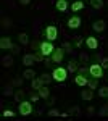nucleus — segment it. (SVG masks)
<instances>
[{"label":"nucleus","mask_w":108,"mask_h":121,"mask_svg":"<svg viewBox=\"0 0 108 121\" xmlns=\"http://www.w3.org/2000/svg\"><path fill=\"white\" fill-rule=\"evenodd\" d=\"M52 76H53V81H56V82H63V81H66V78H68V69L63 68V66H58V68L53 69Z\"/></svg>","instance_id":"1"},{"label":"nucleus","mask_w":108,"mask_h":121,"mask_svg":"<svg viewBox=\"0 0 108 121\" xmlns=\"http://www.w3.org/2000/svg\"><path fill=\"white\" fill-rule=\"evenodd\" d=\"M39 50L44 53V56H52V53L55 52V45L50 40H44L39 44Z\"/></svg>","instance_id":"2"},{"label":"nucleus","mask_w":108,"mask_h":121,"mask_svg":"<svg viewBox=\"0 0 108 121\" xmlns=\"http://www.w3.org/2000/svg\"><path fill=\"white\" fill-rule=\"evenodd\" d=\"M18 110H19V115H21V116H29V115L32 113V102H31V100H23V102H19Z\"/></svg>","instance_id":"3"},{"label":"nucleus","mask_w":108,"mask_h":121,"mask_svg":"<svg viewBox=\"0 0 108 121\" xmlns=\"http://www.w3.org/2000/svg\"><path fill=\"white\" fill-rule=\"evenodd\" d=\"M89 73L92 78H97V79H100L102 76H103V66L100 65V63H94V65L89 66Z\"/></svg>","instance_id":"4"},{"label":"nucleus","mask_w":108,"mask_h":121,"mask_svg":"<svg viewBox=\"0 0 108 121\" xmlns=\"http://www.w3.org/2000/svg\"><path fill=\"white\" fill-rule=\"evenodd\" d=\"M44 34H45V39L47 40H56V37H58V28H55V26H47L44 31Z\"/></svg>","instance_id":"5"},{"label":"nucleus","mask_w":108,"mask_h":121,"mask_svg":"<svg viewBox=\"0 0 108 121\" xmlns=\"http://www.w3.org/2000/svg\"><path fill=\"white\" fill-rule=\"evenodd\" d=\"M65 53H66V52H65L63 47H58V48H55V52L52 53V61L60 65V63L63 61V58H65Z\"/></svg>","instance_id":"6"},{"label":"nucleus","mask_w":108,"mask_h":121,"mask_svg":"<svg viewBox=\"0 0 108 121\" xmlns=\"http://www.w3.org/2000/svg\"><path fill=\"white\" fill-rule=\"evenodd\" d=\"M81 18L79 16H71V18L68 19V28L69 29H78L79 26H81Z\"/></svg>","instance_id":"7"},{"label":"nucleus","mask_w":108,"mask_h":121,"mask_svg":"<svg viewBox=\"0 0 108 121\" xmlns=\"http://www.w3.org/2000/svg\"><path fill=\"white\" fill-rule=\"evenodd\" d=\"M86 45L89 47L90 50H97L99 48V40H97V37H94V36H89V37L86 39Z\"/></svg>","instance_id":"8"},{"label":"nucleus","mask_w":108,"mask_h":121,"mask_svg":"<svg viewBox=\"0 0 108 121\" xmlns=\"http://www.w3.org/2000/svg\"><path fill=\"white\" fill-rule=\"evenodd\" d=\"M13 45H15V44L11 42L10 37H2L0 39V48H3V50H11Z\"/></svg>","instance_id":"9"},{"label":"nucleus","mask_w":108,"mask_h":121,"mask_svg":"<svg viewBox=\"0 0 108 121\" xmlns=\"http://www.w3.org/2000/svg\"><path fill=\"white\" fill-rule=\"evenodd\" d=\"M74 82L78 84V86H82V87H86L87 82H89V79L86 78V74H81V73H78V76L74 78Z\"/></svg>","instance_id":"10"},{"label":"nucleus","mask_w":108,"mask_h":121,"mask_svg":"<svg viewBox=\"0 0 108 121\" xmlns=\"http://www.w3.org/2000/svg\"><path fill=\"white\" fill-rule=\"evenodd\" d=\"M105 26H107V24H105V21H103V19H97V21L92 24V29H94L95 32H103Z\"/></svg>","instance_id":"11"},{"label":"nucleus","mask_w":108,"mask_h":121,"mask_svg":"<svg viewBox=\"0 0 108 121\" xmlns=\"http://www.w3.org/2000/svg\"><path fill=\"white\" fill-rule=\"evenodd\" d=\"M34 61H36V60H34V55H32V53H24V55H23V65L24 66H32Z\"/></svg>","instance_id":"12"},{"label":"nucleus","mask_w":108,"mask_h":121,"mask_svg":"<svg viewBox=\"0 0 108 121\" xmlns=\"http://www.w3.org/2000/svg\"><path fill=\"white\" fill-rule=\"evenodd\" d=\"M81 99L82 100H87V102H89V100H92V99H94V89H84V91H82L81 92Z\"/></svg>","instance_id":"13"},{"label":"nucleus","mask_w":108,"mask_h":121,"mask_svg":"<svg viewBox=\"0 0 108 121\" xmlns=\"http://www.w3.org/2000/svg\"><path fill=\"white\" fill-rule=\"evenodd\" d=\"M69 73H76L78 69H79V63L76 61V60H69L68 61V68H66Z\"/></svg>","instance_id":"14"},{"label":"nucleus","mask_w":108,"mask_h":121,"mask_svg":"<svg viewBox=\"0 0 108 121\" xmlns=\"http://www.w3.org/2000/svg\"><path fill=\"white\" fill-rule=\"evenodd\" d=\"M18 40H19V45H27L29 44V36H27L26 32H19Z\"/></svg>","instance_id":"15"},{"label":"nucleus","mask_w":108,"mask_h":121,"mask_svg":"<svg viewBox=\"0 0 108 121\" xmlns=\"http://www.w3.org/2000/svg\"><path fill=\"white\" fill-rule=\"evenodd\" d=\"M2 65L5 66V68H11V66H13V56L5 55L3 58H2Z\"/></svg>","instance_id":"16"},{"label":"nucleus","mask_w":108,"mask_h":121,"mask_svg":"<svg viewBox=\"0 0 108 121\" xmlns=\"http://www.w3.org/2000/svg\"><path fill=\"white\" fill-rule=\"evenodd\" d=\"M23 78H24V79H34V78H36V71H34L32 68H26L24 73H23Z\"/></svg>","instance_id":"17"},{"label":"nucleus","mask_w":108,"mask_h":121,"mask_svg":"<svg viewBox=\"0 0 108 121\" xmlns=\"http://www.w3.org/2000/svg\"><path fill=\"white\" fill-rule=\"evenodd\" d=\"M42 86H44V82H42V79H40V78H39V79H36V78H34V79H31V87H32L34 91H39Z\"/></svg>","instance_id":"18"},{"label":"nucleus","mask_w":108,"mask_h":121,"mask_svg":"<svg viewBox=\"0 0 108 121\" xmlns=\"http://www.w3.org/2000/svg\"><path fill=\"white\" fill-rule=\"evenodd\" d=\"M39 95H40V99H48V95H50V91H48V87H45V84L37 91Z\"/></svg>","instance_id":"19"},{"label":"nucleus","mask_w":108,"mask_h":121,"mask_svg":"<svg viewBox=\"0 0 108 121\" xmlns=\"http://www.w3.org/2000/svg\"><path fill=\"white\" fill-rule=\"evenodd\" d=\"M13 97H15L16 102H23V100H24V91H23V89H16Z\"/></svg>","instance_id":"20"},{"label":"nucleus","mask_w":108,"mask_h":121,"mask_svg":"<svg viewBox=\"0 0 108 121\" xmlns=\"http://www.w3.org/2000/svg\"><path fill=\"white\" fill-rule=\"evenodd\" d=\"M56 10L58 11H66L68 10V2L66 0H58L56 2Z\"/></svg>","instance_id":"21"},{"label":"nucleus","mask_w":108,"mask_h":121,"mask_svg":"<svg viewBox=\"0 0 108 121\" xmlns=\"http://www.w3.org/2000/svg\"><path fill=\"white\" fill-rule=\"evenodd\" d=\"M82 8H84V2H82V0L71 3V10H73V11H79V10H82Z\"/></svg>","instance_id":"22"},{"label":"nucleus","mask_w":108,"mask_h":121,"mask_svg":"<svg viewBox=\"0 0 108 121\" xmlns=\"http://www.w3.org/2000/svg\"><path fill=\"white\" fill-rule=\"evenodd\" d=\"M13 87H15L13 84H11V86H7V87L3 89V95H5V97H10V95H15V91H13Z\"/></svg>","instance_id":"23"},{"label":"nucleus","mask_w":108,"mask_h":121,"mask_svg":"<svg viewBox=\"0 0 108 121\" xmlns=\"http://www.w3.org/2000/svg\"><path fill=\"white\" fill-rule=\"evenodd\" d=\"M90 5H92L95 10H102V7H103V0H90Z\"/></svg>","instance_id":"24"},{"label":"nucleus","mask_w":108,"mask_h":121,"mask_svg":"<svg viewBox=\"0 0 108 121\" xmlns=\"http://www.w3.org/2000/svg\"><path fill=\"white\" fill-rule=\"evenodd\" d=\"M97 86H99V79L97 78H92V79H89V82H87V87H90V89H97Z\"/></svg>","instance_id":"25"},{"label":"nucleus","mask_w":108,"mask_h":121,"mask_svg":"<svg viewBox=\"0 0 108 121\" xmlns=\"http://www.w3.org/2000/svg\"><path fill=\"white\" fill-rule=\"evenodd\" d=\"M99 95L103 97V99H108V86H103L99 89Z\"/></svg>","instance_id":"26"},{"label":"nucleus","mask_w":108,"mask_h":121,"mask_svg":"<svg viewBox=\"0 0 108 121\" xmlns=\"http://www.w3.org/2000/svg\"><path fill=\"white\" fill-rule=\"evenodd\" d=\"M68 115H74V116H79V115H81V108H79V107H71V108L68 110Z\"/></svg>","instance_id":"27"},{"label":"nucleus","mask_w":108,"mask_h":121,"mask_svg":"<svg viewBox=\"0 0 108 121\" xmlns=\"http://www.w3.org/2000/svg\"><path fill=\"white\" fill-rule=\"evenodd\" d=\"M40 79H42V82L47 86V84H50L52 81H53V76H50V74H42V76H40Z\"/></svg>","instance_id":"28"},{"label":"nucleus","mask_w":108,"mask_h":121,"mask_svg":"<svg viewBox=\"0 0 108 121\" xmlns=\"http://www.w3.org/2000/svg\"><path fill=\"white\" fill-rule=\"evenodd\" d=\"M99 115H100V116H108V103H107V105H102V107H100Z\"/></svg>","instance_id":"29"},{"label":"nucleus","mask_w":108,"mask_h":121,"mask_svg":"<svg viewBox=\"0 0 108 121\" xmlns=\"http://www.w3.org/2000/svg\"><path fill=\"white\" fill-rule=\"evenodd\" d=\"M32 55H34V60H36V61H44V60H45L44 53H42L40 50H39V52H36V53H32Z\"/></svg>","instance_id":"30"},{"label":"nucleus","mask_w":108,"mask_h":121,"mask_svg":"<svg viewBox=\"0 0 108 121\" xmlns=\"http://www.w3.org/2000/svg\"><path fill=\"white\" fill-rule=\"evenodd\" d=\"M65 48V52L66 53H73V45H71V42H63V45H61Z\"/></svg>","instance_id":"31"},{"label":"nucleus","mask_w":108,"mask_h":121,"mask_svg":"<svg viewBox=\"0 0 108 121\" xmlns=\"http://www.w3.org/2000/svg\"><path fill=\"white\" fill-rule=\"evenodd\" d=\"M23 82H24V79H21V78H16V79H13V86H15V87H21V86H23Z\"/></svg>","instance_id":"32"},{"label":"nucleus","mask_w":108,"mask_h":121,"mask_svg":"<svg viewBox=\"0 0 108 121\" xmlns=\"http://www.w3.org/2000/svg\"><path fill=\"white\" fill-rule=\"evenodd\" d=\"M48 116H61V113L58 110H55V108H52V110H48Z\"/></svg>","instance_id":"33"},{"label":"nucleus","mask_w":108,"mask_h":121,"mask_svg":"<svg viewBox=\"0 0 108 121\" xmlns=\"http://www.w3.org/2000/svg\"><path fill=\"white\" fill-rule=\"evenodd\" d=\"M3 116H5V118H13V116H15V112H11V110H5V112H3Z\"/></svg>","instance_id":"34"},{"label":"nucleus","mask_w":108,"mask_h":121,"mask_svg":"<svg viewBox=\"0 0 108 121\" xmlns=\"http://www.w3.org/2000/svg\"><path fill=\"white\" fill-rule=\"evenodd\" d=\"M19 52H21V48H19V45H13V47H11V53H15V55H18Z\"/></svg>","instance_id":"35"},{"label":"nucleus","mask_w":108,"mask_h":121,"mask_svg":"<svg viewBox=\"0 0 108 121\" xmlns=\"http://www.w3.org/2000/svg\"><path fill=\"white\" fill-rule=\"evenodd\" d=\"M100 65L103 66V69H105V68L108 69V58H107V56H105V58H102V61H100Z\"/></svg>","instance_id":"36"},{"label":"nucleus","mask_w":108,"mask_h":121,"mask_svg":"<svg viewBox=\"0 0 108 121\" xmlns=\"http://www.w3.org/2000/svg\"><path fill=\"white\" fill-rule=\"evenodd\" d=\"M74 45H76V47H81L82 45V37H76V39H74Z\"/></svg>","instance_id":"37"},{"label":"nucleus","mask_w":108,"mask_h":121,"mask_svg":"<svg viewBox=\"0 0 108 121\" xmlns=\"http://www.w3.org/2000/svg\"><path fill=\"white\" fill-rule=\"evenodd\" d=\"M39 99H40V95H39V92H37V94H32V95H31V102H37Z\"/></svg>","instance_id":"38"},{"label":"nucleus","mask_w":108,"mask_h":121,"mask_svg":"<svg viewBox=\"0 0 108 121\" xmlns=\"http://www.w3.org/2000/svg\"><path fill=\"white\" fill-rule=\"evenodd\" d=\"M79 60H81V61H87V60H89V55H87V53H81V55H79Z\"/></svg>","instance_id":"39"},{"label":"nucleus","mask_w":108,"mask_h":121,"mask_svg":"<svg viewBox=\"0 0 108 121\" xmlns=\"http://www.w3.org/2000/svg\"><path fill=\"white\" fill-rule=\"evenodd\" d=\"M31 2H32V0H19V3H21V5H29Z\"/></svg>","instance_id":"40"},{"label":"nucleus","mask_w":108,"mask_h":121,"mask_svg":"<svg viewBox=\"0 0 108 121\" xmlns=\"http://www.w3.org/2000/svg\"><path fill=\"white\" fill-rule=\"evenodd\" d=\"M94 112H95V110H94V107H89V110H87V113H89V115H94Z\"/></svg>","instance_id":"41"},{"label":"nucleus","mask_w":108,"mask_h":121,"mask_svg":"<svg viewBox=\"0 0 108 121\" xmlns=\"http://www.w3.org/2000/svg\"><path fill=\"white\" fill-rule=\"evenodd\" d=\"M78 73H81V74H86V69H84V68H79V69H78Z\"/></svg>","instance_id":"42"},{"label":"nucleus","mask_w":108,"mask_h":121,"mask_svg":"<svg viewBox=\"0 0 108 121\" xmlns=\"http://www.w3.org/2000/svg\"><path fill=\"white\" fill-rule=\"evenodd\" d=\"M82 2H90V0H82Z\"/></svg>","instance_id":"43"},{"label":"nucleus","mask_w":108,"mask_h":121,"mask_svg":"<svg viewBox=\"0 0 108 121\" xmlns=\"http://www.w3.org/2000/svg\"><path fill=\"white\" fill-rule=\"evenodd\" d=\"M107 5H108V0H107Z\"/></svg>","instance_id":"44"}]
</instances>
